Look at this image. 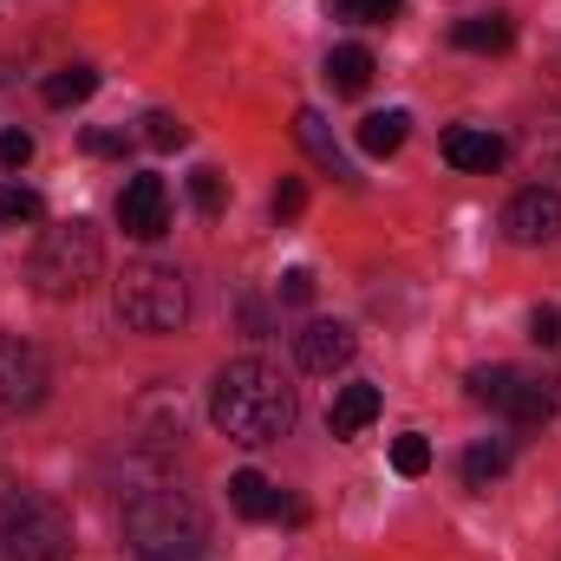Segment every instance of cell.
<instances>
[{
  "label": "cell",
  "mask_w": 561,
  "mask_h": 561,
  "mask_svg": "<svg viewBox=\"0 0 561 561\" xmlns=\"http://www.w3.org/2000/svg\"><path fill=\"white\" fill-rule=\"evenodd\" d=\"M144 144H150V150H183V144H190V125H183L176 112H150V118H144Z\"/></svg>",
  "instance_id": "obj_22"
},
{
  "label": "cell",
  "mask_w": 561,
  "mask_h": 561,
  "mask_svg": "<svg viewBox=\"0 0 561 561\" xmlns=\"http://www.w3.org/2000/svg\"><path fill=\"white\" fill-rule=\"evenodd\" d=\"M209 419L229 444H275L294 431V386L262 359H229L209 386Z\"/></svg>",
  "instance_id": "obj_1"
},
{
  "label": "cell",
  "mask_w": 561,
  "mask_h": 561,
  "mask_svg": "<svg viewBox=\"0 0 561 561\" xmlns=\"http://www.w3.org/2000/svg\"><path fill=\"white\" fill-rule=\"evenodd\" d=\"M190 196H196V209H203V216H222V203H229V183H222V170H209V163H203V170L190 176Z\"/></svg>",
  "instance_id": "obj_23"
},
{
  "label": "cell",
  "mask_w": 561,
  "mask_h": 561,
  "mask_svg": "<svg viewBox=\"0 0 561 561\" xmlns=\"http://www.w3.org/2000/svg\"><path fill=\"white\" fill-rule=\"evenodd\" d=\"M470 399L503 412L510 424H549L561 405V386L542 373H516V366H477L470 373Z\"/></svg>",
  "instance_id": "obj_6"
},
{
  "label": "cell",
  "mask_w": 561,
  "mask_h": 561,
  "mask_svg": "<svg viewBox=\"0 0 561 561\" xmlns=\"http://www.w3.org/2000/svg\"><path fill=\"white\" fill-rule=\"evenodd\" d=\"M307 209V183L300 176H280V190H275V222H294Z\"/></svg>",
  "instance_id": "obj_25"
},
{
  "label": "cell",
  "mask_w": 561,
  "mask_h": 561,
  "mask_svg": "<svg viewBox=\"0 0 561 561\" xmlns=\"http://www.w3.org/2000/svg\"><path fill=\"white\" fill-rule=\"evenodd\" d=\"M327 85H333V99H359L373 85V53L366 46H333L327 53Z\"/></svg>",
  "instance_id": "obj_16"
},
{
  "label": "cell",
  "mask_w": 561,
  "mask_h": 561,
  "mask_svg": "<svg viewBox=\"0 0 561 561\" xmlns=\"http://www.w3.org/2000/svg\"><path fill=\"white\" fill-rule=\"evenodd\" d=\"M353 327H340V320H313L300 340H294V353H300V366L307 373H340L346 359H353Z\"/></svg>",
  "instance_id": "obj_11"
},
{
  "label": "cell",
  "mask_w": 561,
  "mask_h": 561,
  "mask_svg": "<svg viewBox=\"0 0 561 561\" xmlns=\"http://www.w3.org/2000/svg\"><path fill=\"white\" fill-rule=\"evenodd\" d=\"M46 359H39V346H26L20 333H0V412H39L46 405Z\"/></svg>",
  "instance_id": "obj_7"
},
{
  "label": "cell",
  "mask_w": 561,
  "mask_h": 561,
  "mask_svg": "<svg viewBox=\"0 0 561 561\" xmlns=\"http://www.w3.org/2000/svg\"><path fill=\"white\" fill-rule=\"evenodd\" d=\"M105 268V249H99V236H92V222H53L46 236H39V249H33V287L46 294V300H79L92 280Z\"/></svg>",
  "instance_id": "obj_3"
},
{
  "label": "cell",
  "mask_w": 561,
  "mask_h": 561,
  "mask_svg": "<svg viewBox=\"0 0 561 561\" xmlns=\"http://www.w3.org/2000/svg\"><path fill=\"white\" fill-rule=\"evenodd\" d=\"M125 549L138 561H196L203 556V510L176 490H144L125 503Z\"/></svg>",
  "instance_id": "obj_2"
},
{
  "label": "cell",
  "mask_w": 561,
  "mask_h": 561,
  "mask_svg": "<svg viewBox=\"0 0 561 561\" xmlns=\"http://www.w3.org/2000/svg\"><path fill=\"white\" fill-rule=\"evenodd\" d=\"M450 39H457L463 53H510L516 20H510V13H470V20H457V26H450Z\"/></svg>",
  "instance_id": "obj_15"
},
{
  "label": "cell",
  "mask_w": 561,
  "mask_h": 561,
  "mask_svg": "<svg viewBox=\"0 0 561 561\" xmlns=\"http://www.w3.org/2000/svg\"><path fill=\"white\" fill-rule=\"evenodd\" d=\"M412 138V118L405 112H373V118H359V150L366 157H392V150H405Z\"/></svg>",
  "instance_id": "obj_17"
},
{
  "label": "cell",
  "mask_w": 561,
  "mask_h": 561,
  "mask_svg": "<svg viewBox=\"0 0 561 561\" xmlns=\"http://www.w3.org/2000/svg\"><path fill=\"white\" fill-rule=\"evenodd\" d=\"M280 300H287V307H307V300H313V275H307V268H287V275H280Z\"/></svg>",
  "instance_id": "obj_27"
},
{
  "label": "cell",
  "mask_w": 561,
  "mask_h": 561,
  "mask_svg": "<svg viewBox=\"0 0 561 561\" xmlns=\"http://www.w3.org/2000/svg\"><path fill=\"white\" fill-rule=\"evenodd\" d=\"M125 131H85V150H92V157H125Z\"/></svg>",
  "instance_id": "obj_29"
},
{
  "label": "cell",
  "mask_w": 561,
  "mask_h": 561,
  "mask_svg": "<svg viewBox=\"0 0 561 561\" xmlns=\"http://www.w3.org/2000/svg\"><path fill=\"white\" fill-rule=\"evenodd\" d=\"M118 320L138 333H176L190 320V287L163 262H138L118 275Z\"/></svg>",
  "instance_id": "obj_4"
},
{
  "label": "cell",
  "mask_w": 561,
  "mask_h": 561,
  "mask_svg": "<svg viewBox=\"0 0 561 561\" xmlns=\"http://www.w3.org/2000/svg\"><path fill=\"white\" fill-rule=\"evenodd\" d=\"M0 542L13 561H66L72 556V516L39 496V490H20L7 510H0Z\"/></svg>",
  "instance_id": "obj_5"
},
{
  "label": "cell",
  "mask_w": 561,
  "mask_h": 561,
  "mask_svg": "<svg viewBox=\"0 0 561 561\" xmlns=\"http://www.w3.org/2000/svg\"><path fill=\"white\" fill-rule=\"evenodd\" d=\"M503 157H510V138L490 131V125H450V131H444V163H450V170L490 176V170H503Z\"/></svg>",
  "instance_id": "obj_10"
},
{
  "label": "cell",
  "mask_w": 561,
  "mask_h": 561,
  "mask_svg": "<svg viewBox=\"0 0 561 561\" xmlns=\"http://www.w3.org/2000/svg\"><path fill=\"white\" fill-rule=\"evenodd\" d=\"M392 470H399V477H424V470H431V444H424L419 431H405V437L392 444Z\"/></svg>",
  "instance_id": "obj_24"
},
{
  "label": "cell",
  "mask_w": 561,
  "mask_h": 561,
  "mask_svg": "<svg viewBox=\"0 0 561 561\" xmlns=\"http://www.w3.org/2000/svg\"><path fill=\"white\" fill-rule=\"evenodd\" d=\"M39 216H46L39 190H26V183H0V222H7V229H20V222H39Z\"/></svg>",
  "instance_id": "obj_20"
},
{
  "label": "cell",
  "mask_w": 561,
  "mask_h": 561,
  "mask_svg": "<svg viewBox=\"0 0 561 561\" xmlns=\"http://www.w3.org/2000/svg\"><path fill=\"white\" fill-rule=\"evenodd\" d=\"M118 229L131 236V242H157L163 229H170V190H163V176H131L125 190H118Z\"/></svg>",
  "instance_id": "obj_8"
},
{
  "label": "cell",
  "mask_w": 561,
  "mask_h": 561,
  "mask_svg": "<svg viewBox=\"0 0 561 561\" xmlns=\"http://www.w3.org/2000/svg\"><path fill=\"white\" fill-rule=\"evenodd\" d=\"M379 405H386L379 386H340V399L327 405V431H333V437H359L366 424L379 419Z\"/></svg>",
  "instance_id": "obj_13"
},
{
  "label": "cell",
  "mask_w": 561,
  "mask_h": 561,
  "mask_svg": "<svg viewBox=\"0 0 561 561\" xmlns=\"http://www.w3.org/2000/svg\"><path fill=\"white\" fill-rule=\"evenodd\" d=\"M33 163V138L26 131H0V170H26Z\"/></svg>",
  "instance_id": "obj_26"
},
{
  "label": "cell",
  "mask_w": 561,
  "mask_h": 561,
  "mask_svg": "<svg viewBox=\"0 0 561 561\" xmlns=\"http://www.w3.org/2000/svg\"><path fill=\"white\" fill-rule=\"evenodd\" d=\"M503 229H510V242H523V249H542V242H556L561 236V196L556 190H523V196H510V209H503Z\"/></svg>",
  "instance_id": "obj_9"
},
{
  "label": "cell",
  "mask_w": 561,
  "mask_h": 561,
  "mask_svg": "<svg viewBox=\"0 0 561 561\" xmlns=\"http://www.w3.org/2000/svg\"><path fill=\"white\" fill-rule=\"evenodd\" d=\"M529 333H536V346H561V307H536Z\"/></svg>",
  "instance_id": "obj_28"
},
{
  "label": "cell",
  "mask_w": 561,
  "mask_h": 561,
  "mask_svg": "<svg viewBox=\"0 0 561 561\" xmlns=\"http://www.w3.org/2000/svg\"><path fill=\"white\" fill-rule=\"evenodd\" d=\"M399 7L405 0H333V13L353 26H386V20H399Z\"/></svg>",
  "instance_id": "obj_21"
},
{
  "label": "cell",
  "mask_w": 561,
  "mask_h": 561,
  "mask_svg": "<svg viewBox=\"0 0 561 561\" xmlns=\"http://www.w3.org/2000/svg\"><path fill=\"white\" fill-rule=\"evenodd\" d=\"M503 470H510V444L503 437H483V444L463 450V490H490Z\"/></svg>",
  "instance_id": "obj_18"
},
{
  "label": "cell",
  "mask_w": 561,
  "mask_h": 561,
  "mask_svg": "<svg viewBox=\"0 0 561 561\" xmlns=\"http://www.w3.org/2000/svg\"><path fill=\"white\" fill-rule=\"evenodd\" d=\"M229 503H236V516H249V523H275L280 516V490L262 470H236V477H229Z\"/></svg>",
  "instance_id": "obj_14"
},
{
  "label": "cell",
  "mask_w": 561,
  "mask_h": 561,
  "mask_svg": "<svg viewBox=\"0 0 561 561\" xmlns=\"http://www.w3.org/2000/svg\"><path fill=\"white\" fill-rule=\"evenodd\" d=\"M294 138H300V150H307V157H313V163H320L333 183H353V163L340 157V144H333L327 118H320L313 105H300V112H294Z\"/></svg>",
  "instance_id": "obj_12"
},
{
  "label": "cell",
  "mask_w": 561,
  "mask_h": 561,
  "mask_svg": "<svg viewBox=\"0 0 561 561\" xmlns=\"http://www.w3.org/2000/svg\"><path fill=\"white\" fill-rule=\"evenodd\" d=\"M39 92H46V105H53V112H66V105H85V99L99 92V72H92V66H59V72H53Z\"/></svg>",
  "instance_id": "obj_19"
}]
</instances>
